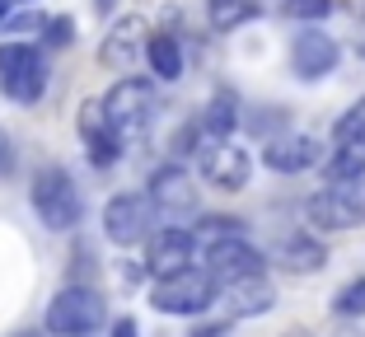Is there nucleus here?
<instances>
[{
  "instance_id": "obj_1",
  "label": "nucleus",
  "mask_w": 365,
  "mask_h": 337,
  "mask_svg": "<svg viewBox=\"0 0 365 337\" xmlns=\"http://www.w3.org/2000/svg\"><path fill=\"white\" fill-rule=\"evenodd\" d=\"M33 211H38V220H43L52 234H66V229L80 225L85 202H80L76 178L66 174L61 164H47V169L33 174Z\"/></svg>"
},
{
  "instance_id": "obj_2",
  "label": "nucleus",
  "mask_w": 365,
  "mask_h": 337,
  "mask_svg": "<svg viewBox=\"0 0 365 337\" xmlns=\"http://www.w3.org/2000/svg\"><path fill=\"white\" fill-rule=\"evenodd\" d=\"M215 295H220V281L211 272H173V276H155V291H150V305L155 314H173V318H197L215 305Z\"/></svg>"
},
{
  "instance_id": "obj_3",
  "label": "nucleus",
  "mask_w": 365,
  "mask_h": 337,
  "mask_svg": "<svg viewBox=\"0 0 365 337\" xmlns=\"http://www.w3.org/2000/svg\"><path fill=\"white\" fill-rule=\"evenodd\" d=\"M98 103H103L108 127L122 136V145L136 141V136H145L150 122H155V85L150 80H118Z\"/></svg>"
},
{
  "instance_id": "obj_4",
  "label": "nucleus",
  "mask_w": 365,
  "mask_h": 337,
  "mask_svg": "<svg viewBox=\"0 0 365 337\" xmlns=\"http://www.w3.org/2000/svg\"><path fill=\"white\" fill-rule=\"evenodd\" d=\"M47 89V66L38 47L29 43H5L0 47V94L14 103H38Z\"/></svg>"
},
{
  "instance_id": "obj_5",
  "label": "nucleus",
  "mask_w": 365,
  "mask_h": 337,
  "mask_svg": "<svg viewBox=\"0 0 365 337\" xmlns=\"http://www.w3.org/2000/svg\"><path fill=\"white\" fill-rule=\"evenodd\" d=\"M304 216L319 229H361L365 225V183L351 178V183H328L323 192L309 197Z\"/></svg>"
},
{
  "instance_id": "obj_6",
  "label": "nucleus",
  "mask_w": 365,
  "mask_h": 337,
  "mask_svg": "<svg viewBox=\"0 0 365 337\" xmlns=\"http://www.w3.org/2000/svg\"><path fill=\"white\" fill-rule=\"evenodd\" d=\"M155 202H150V192H122V197H113L103 207V234H108V244H118V249H131V244H140V239H150L155 234Z\"/></svg>"
},
{
  "instance_id": "obj_7",
  "label": "nucleus",
  "mask_w": 365,
  "mask_h": 337,
  "mask_svg": "<svg viewBox=\"0 0 365 337\" xmlns=\"http://www.w3.org/2000/svg\"><path fill=\"white\" fill-rule=\"evenodd\" d=\"M98 323H103V295L89 291V286H66L52 305H47V333L89 337Z\"/></svg>"
},
{
  "instance_id": "obj_8",
  "label": "nucleus",
  "mask_w": 365,
  "mask_h": 337,
  "mask_svg": "<svg viewBox=\"0 0 365 337\" xmlns=\"http://www.w3.org/2000/svg\"><path fill=\"white\" fill-rule=\"evenodd\" d=\"M202 178L220 192H244L248 178H253V155L235 141H215L206 136L202 141Z\"/></svg>"
},
{
  "instance_id": "obj_9",
  "label": "nucleus",
  "mask_w": 365,
  "mask_h": 337,
  "mask_svg": "<svg viewBox=\"0 0 365 337\" xmlns=\"http://www.w3.org/2000/svg\"><path fill=\"white\" fill-rule=\"evenodd\" d=\"M337 61H342V47H337V38H328L323 28H300L295 38H290V71H295L304 85L333 76Z\"/></svg>"
},
{
  "instance_id": "obj_10",
  "label": "nucleus",
  "mask_w": 365,
  "mask_h": 337,
  "mask_svg": "<svg viewBox=\"0 0 365 337\" xmlns=\"http://www.w3.org/2000/svg\"><path fill=\"white\" fill-rule=\"evenodd\" d=\"M206 272L220 286L244 281V276H262V253L244 239V234H225V239L206 244Z\"/></svg>"
},
{
  "instance_id": "obj_11",
  "label": "nucleus",
  "mask_w": 365,
  "mask_h": 337,
  "mask_svg": "<svg viewBox=\"0 0 365 337\" xmlns=\"http://www.w3.org/2000/svg\"><path fill=\"white\" fill-rule=\"evenodd\" d=\"M192 253H197V234L182 225H164L145 239V267L155 276H173V272H187L192 267Z\"/></svg>"
},
{
  "instance_id": "obj_12",
  "label": "nucleus",
  "mask_w": 365,
  "mask_h": 337,
  "mask_svg": "<svg viewBox=\"0 0 365 337\" xmlns=\"http://www.w3.org/2000/svg\"><path fill=\"white\" fill-rule=\"evenodd\" d=\"M145 47H150V24L140 19V14H122V19L108 28L103 47H98V61H103L108 71H131Z\"/></svg>"
},
{
  "instance_id": "obj_13",
  "label": "nucleus",
  "mask_w": 365,
  "mask_h": 337,
  "mask_svg": "<svg viewBox=\"0 0 365 337\" xmlns=\"http://www.w3.org/2000/svg\"><path fill=\"white\" fill-rule=\"evenodd\" d=\"M262 164L272 174H304L314 164H323V141L309 131H290V136H272L262 145Z\"/></svg>"
},
{
  "instance_id": "obj_14",
  "label": "nucleus",
  "mask_w": 365,
  "mask_h": 337,
  "mask_svg": "<svg viewBox=\"0 0 365 337\" xmlns=\"http://www.w3.org/2000/svg\"><path fill=\"white\" fill-rule=\"evenodd\" d=\"M150 202L160 216H192L197 211V183L187 178L182 164H160L150 174Z\"/></svg>"
},
{
  "instance_id": "obj_15",
  "label": "nucleus",
  "mask_w": 365,
  "mask_h": 337,
  "mask_svg": "<svg viewBox=\"0 0 365 337\" xmlns=\"http://www.w3.org/2000/svg\"><path fill=\"white\" fill-rule=\"evenodd\" d=\"M80 136H85V150H89V160H94L98 169H108V164L122 160V136L108 127L103 103H85V108H80Z\"/></svg>"
},
{
  "instance_id": "obj_16",
  "label": "nucleus",
  "mask_w": 365,
  "mask_h": 337,
  "mask_svg": "<svg viewBox=\"0 0 365 337\" xmlns=\"http://www.w3.org/2000/svg\"><path fill=\"white\" fill-rule=\"evenodd\" d=\"M272 262H281V267L295 272V276H309L328 262V244L314 239V234H286V239H277V249H272Z\"/></svg>"
},
{
  "instance_id": "obj_17",
  "label": "nucleus",
  "mask_w": 365,
  "mask_h": 337,
  "mask_svg": "<svg viewBox=\"0 0 365 337\" xmlns=\"http://www.w3.org/2000/svg\"><path fill=\"white\" fill-rule=\"evenodd\" d=\"M277 305V291H272L267 276H244V281L225 286V314L230 318H258Z\"/></svg>"
},
{
  "instance_id": "obj_18",
  "label": "nucleus",
  "mask_w": 365,
  "mask_h": 337,
  "mask_svg": "<svg viewBox=\"0 0 365 337\" xmlns=\"http://www.w3.org/2000/svg\"><path fill=\"white\" fill-rule=\"evenodd\" d=\"M239 122H244V118H239V98H235V89H215L211 103H206V113H202L206 136H215V141H230Z\"/></svg>"
},
{
  "instance_id": "obj_19",
  "label": "nucleus",
  "mask_w": 365,
  "mask_h": 337,
  "mask_svg": "<svg viewBox=\"0 0 365 337\" xmlns=\"http://www.w3.org/2000/svg\"><path fill=\"white\" fill-rule=\"evenodd\" d=\"M323 174H328V183L365 178V136H356V141H337V150L328 155V164H323Z\"/></svg>"
},
{
  "instance_id": "obj_20",
  "label": "nucleus",
  "mask_w": 365,
  "mask_h": 337,
  "mask_svg": "<svg viewBox=\"0 0 365 337\" xmlns=\"http://www.w3.org/2000/svg\"><path fill=\"white\" fill-rule=\"evenodd\" d=\"M145 56H150V71L164 80V85H173V80L182 76V47H178V38H173V33H150Z\"/></svg>"
},
{
  "instance_id": "obj_21",
  "label": "nucleus",
  "mask_w": 365,
  "mask_h": 337,
  "mask_svg": "<svg viewBox=\"0 0 365 337\" xmlns=\"http://www.w3.org/2000/svg\"><path fill=\"white\" fill-rule=\"evenodd\" d=\"M206 19H211V28L235 33L248 19H258V0H206Z\"/></svg>"
},
{
  "instance_id": "obj_22",
  "label": "nucleus",
  "mask_w": 365,
  "mask_h": 337,
  "mask_svg": "<svg viewBox=\"0 0 365 337\" xmlns=\"http://www.w3.org/2000/svg\"><path fill=\"white\" fill-rule=\"evenodd\" d=\"M356 136H365V98H356L351 108L333 122V141H356Z\"/></svg>"
},
{
  "instance_id": "obj_23",
  "label": "nucleus",
  "mask_w": 365,
  "mask_h": 337,
  "mask_svg": "<svg viewBox=\"0 0 365 337\" xmlns=\"http://www.w3.org/2000/svg\"><path fill=\"white\" fill-rule=\"evenodd\" d=\"M333 314H342V318H361V314H365V276L337 291V300H333Z\"/></svg>"
},
{
  "instance_id": "obj_24",
  "label": "nucleus",
  "mask_w": 365,
  "mask_h": 337,
  "mask_svg": "<svg viewBox=\"0 0 365 337\" xmlns=\"http://www.w3.org/2000/svg\"><path fill=\"white\" fill-rule=\"evenodd\" d=\"M286 14L290 19H304V24H319L333 14V0H286Z\"/></svg>"
},
{
  "instance_id": "obj_25",
  "label": "nucleus",
  "mask_w": 365,
  "mask_h": 337,
  "mask_svg": "<svg viewBox=\"0 0 365 337\" xmlns=\"http://www.w3.org/2000/svg\"><path fill=\"white\" fill-rule=\"evenodd\" d=\"M197 234H211V239H225V234H244V220H235V216H206L202 225H197Z\"/></svg>"
},
{
  "instance_id": "obj_26",
  "label": "nucleus",
  "mask_w": 365,
  "mask_h": 337,
  "mask_svg": "<svg viewBox=\"0 0 365 337\" xmlns=\"http://www.w3.org/2000/svg\"><path fill=\"white\" fill-rule=\"evenodd\" d=\"M71 38H76V24L66 19V14H56V19L47 24V43H52V47H66Z\"/></svg>"
},
{
  "instance_id": "obj_27",
  "label": "nucleus",
  "mask_w": 365,
  "mask_h": 337,
  "mask_svg": "<svg viewBox=\"0 0 365 337\" xmlns=\"http://www.w3.org/2000/svg\"><path fill=\"white\" fill-rule=\"evenodd\" d=\"M47 24H52L47 14H14V19H10V33H33V28L47 33Z\"/></svg>"
},
{
  "instance_id": "obj_28",
  "label": "nucleus",
  "mask_w": 365,
  "mask_h": 337,
  "mask_svg": "<svg viewBox=\"0 0 365 337\" xmlns=\"http://www.w3.org/2000/svg\"><path fill=\"white\" fill-rule=\"evenodd\" d=\"M113 337H140L136 318H118V323H113Z\"/></svg>"
},
{
  "instance_id": "obj_29",
  "label": "nucleus",
  "mask_w": 365,
  "mask_h": 337,
  "mask_svg": "<svg viewBox=\"0 0 365 337\" xmlns=\"http://www.w3.org/2000/svg\"><path fill=\"white\" fill-rule=\"evenodd\" d=\"M14 164V150H10V136H5V131H0V174H5V169H10Z\"/></svg>"
},
{
  "instance_id": "obj_30",
  "label": "nucleus",
  "mask_w": 365,
  "mask_h": 337,
  "mask_svg": "<svg viewBox=\"0 0 365 337\" xmlns=\"http://www.w3.org/2000/svg\"><path fill=\"white\" fill-rule=\"evenodd\" d=\"M225 328H230V323H202L192 337H225Z\"/></svg>"
},
{
  "instance_id": "obj_31",
  "label": "nucleus",
  "mask_w": 365,
  "mask_h": 337,
  "mask_svg": "<svg viewBox=\"0 0 365 337\" xmlns=\"http://www.w3.org/2000/svg\"><path fill=\"white\" fill-rule=\"evenodd\" d=\"M281 337H314V333H304V328H290V333H281Z\"/></svg>"
},
{
  "instance_id": "obj_32",
  "label": "nucleus",
  "mask_w": 365,
  "mask_h": 337,
  "mask_svg": "<svg viewBox=\"0 0 365 337\" xmlns=\"http://www.w3.org/2000/svg\"><path fill=\"white\" fill-rule=\"evenodd\" d=\"M5 14H10V0H0V19H5Z\"/></svg>"
}]
</instances>
